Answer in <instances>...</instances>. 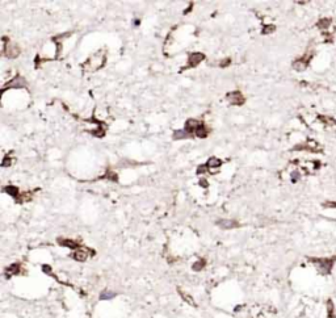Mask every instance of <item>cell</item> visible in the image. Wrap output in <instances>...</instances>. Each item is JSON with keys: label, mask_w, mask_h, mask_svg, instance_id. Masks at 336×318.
<instances>
[{"label": "cell", "mask_w": 336, "mask_h": 318, "mask_svg": "<svg viewBox=\"0 0 336 318\" xmlns=\"http://www.w3.org/2000/svg\"><path fill=\"white\" fill-rule=\"evenodd\" d=\"M313 263L317 266L318 271L322 275H330L332 271V267L336 262V256L334 258H311L310 259Z\"/></svg>", "instance_id": "1"}, {"label": "cell", "mask_w": 336, "mask_h": 318, "mask_svg": "<svg viewBox=\"0 0 336 318\" xmlns=\"http://www.w3.org/2000/svg\"><path fill=\"white\" fill-rule=\"evenodd\" d=\"M191 134L185 130H175L173 132V140H184V138H189Z\"/></svg>", "instance_id": "14"}, {"label": "cell", "mask_w": 336, "mask_h": 318, "mask_svg": "<svg viewBox=\"0 0 336 318\" xmlns=\"http://www.w3.org/2000/svg\"><path fill=\"white\" fill-rule=\"evenodd\" d=\"M202 125V122L201 121H198V120H188L187 122H185V132H188L189 134L191 133H193L195 132L196 133V130L200 128V126Z\"/></svg>", "instance_id": "9"}, {"label": "cell", "mask_w": 336, "mask_h": 318, "mask_svg": "<svg viewBox=\"0 0 336 318\" xmlns=\"http://www.w3.org/2000/svg\"><path fill=\"white\" fill-rule=\"evenodd\" d=\"M114 296H116V293H114V292H110V291H104V292L101 293L100 299H101V300H110V299H113Z\"/></svg>", "instance_id": "18"}, {"label": "cell", "mask_w": 336, "mask_h": 318, "mask_svg": "<svg viewBox=\"0 0 336 318\" xmlns=\"http://www.w3.org/2000/svg\"><path fill=\"white\" fill-rule=\"evenodd\" d=\"M217 225L222 229H234V228H238L239 224L234 220H219L217 221Z\"/></svg>", "instance_id": "11"}, {"label": "cell", "mask_w": 336, "mask_h": 318, "mask_svg": "<svg viewBox=\"0 0 336 318\" xmlns=\"http://www.w3.org/2000/svg\"><path fill=\"white\" fill-rule=\"evenodd\" d=\"M105 61H106V58H105L104 51H102V50L97 51L95 55L89 57L88 61H87L85 63H83V69H84V70H91V71L98 70V69H101V67L104 66Z\"/></svg>", "instance_id": "2"}, {"label": "cell", "mask_w": 336, "mask_h": 318, "mask_svg": "<svg viewBox=\"0 0 336 318\" xmlns=\"http://www.w3.org/2000/svg\"><path fill=\"white\" fill-rule=\"evenodd\" d=\"M3 42H4V54H5L8 58H16V57H18V54H20V47H18L17 45H15V43H12V42H8V43H7V38H4Z\"/></svg>", "instance_id": "4"}, {"label": "cell", "mask_w": 336, "mask_h": 318, "mask_svg": "<svg viewBox=\"0 0 336 318\" xmlns=\"http://www.w3.org/2000/svg\"><path fill=\"white\" fill-rule=\"evenodd\" d=\"M310 59L311 58H309V57H306V59H298V61H295L293 63V67L295 70H303L307 66V63L310 62Z\"/></svg>", "instance_id": "13"}, {"label": "cell", "mask_w": 336, "mask_h": 318, "mask_svg": "<svg viewBox=\"0 0 336 318\" xmlns=\"http://www.w3.org/2000/svg\"><path fill=\"white\" fill-rule=\"evenodd\" d=\"M25 86H26L25 79H24L22 76H16V78L12 79V80H9L8 83L4 84V90H7V88H24Z\"/></svg>", "instance_id": "7"}, {"label": "cell", "mask_w": 336, "mask_h": 318, "mask_svg": "<svg viewBox=\"0 0 336 318\" xmlns=\"http://www.w3.org/2000/svg\"><path fill=\"white\" fill-rule=\"evenodd\" d=\"M274 29H276V28H274L273 25H267V26L263 28V32H261V33H263V34H268V33H272V32H274Z\"/></svg>", "instance_id": "22"}, {"label": "cell", "mask_w": 336, "mask_h": 318, "mask_svg": "<svg viewBox=\"0 0 336 318\" xmlns=\"http://www.w3.org/2000/svg\"><path fill=\"white\" fill-rule=\"evenodd\" d=\"M227 100L232 105H242L244 103V96L240 91H232V92L227 93Z\"/></svg>", "instance_id": "5"}, {"label": "cell", "mask_w": 336, "mask_h": 318, "mask_svg": "<svg viewBox=\"0 0 336 318\" xmlns=\"http://www.w3.org/2000/svg\"><path fill=\"white\" fill-rule=\"evenodd\" d=\"M228 63H230V58H227L226 61H223L222 63H221V67H225V66H227Z\"/></svg>", "instance_id": "27"}, {"label": "cell", "mask_w": 336, "mask_h": 318, "mask_svg": "<svg viewBox=\"0 0 336 318\" xmlns=\"http://www.w3.org/2000/svg\"><path fill=\"white\" fill-rule=\"evenodd\" d=\"M4 191H5V192H8L9 195H12V196H15L16 198H17V196H18V189L16 188V187H12V185H9V187H5V188H4Z\"/></svg>", "instance_id": "17"}, {"label": "cell", "mask_w": 336, "mask_h": 318, "mask_svg": "<svg viewBox=\"0 0 336 318\" xmlns=\"http://www.w3.org/2000/svg\"><path fill=\"white\" fill-rule=\"evenodd\" d=\"M326 208H336V202L335 201H331V202H326L324 204Z\"/></svg>", "instance_id": "25"}, {"label": "cell", "mask_w": 336, "mask_h": 318, "mask_svg": "<svg viewBox=\"0 0 336 318\" xmlns=\"http://www.w3.org/2000/svg\"><path fill=\"white\" fill-rule=\"evenodd\" d=\"M200 184L202 185L204 188H206V187H208V181L205 180V179H201V180H200Z\"/></svg>", "instance_id": "26"}, {"label": "cell", "mask_w": 336, "mask_h": 318, "mask_svg": "<svg viewBox=\"0 0 336 318\" xmlns=\"http://www.w3.org/2000/svg\"><path fill=\"white\" fill-rule=\"evenodd\" d=\"M12 159L9 158V157H4V159H3V167H8V166H11L12 164Z\"/></svg>", "instance_id": "24"}, {"label": "cell", "mask_w": 336, "mask_h": 318, "mask_svg": "<svg viewBox=\"0 0 336 318\" xmlns=\"http://www.w3.org/2000/svg\"><path fill=\"white\" fill-rule=\"evenodd\" d=\"M179 293H180V295H181V297H183V299H184L185 301H187L188 304H191V305H196V304H195V301H193V299H192V297L189 296V295H187V293H185V292H183V291H181V289H179Z\"/></svg>", "instance_id": "19"}, {"label": "cell", "mask_w": 336, "mask_h": 318, "mask_svg": "<svg viewBox=\"0 0 336 318\" xmlns=\"http://www.w3.org/2000/svg\"><path fill=\"white\" fill-rule=\"evenodd\" d=\"M58 243L61 245V246H63V247H68V249H72L74 251L75 250H78V249H80L79 247V243L76 241H74V239H67V238H59L58 239Z\"/></svg>", "instance_id": "10"}, {"label": "cell", "mask_w": 336, "mask_h": 318, "mask_svg": "<svg viewBox=\"0 0 336 318\" xmlns=\"http://www.w3.org/2000/svg\"><path fill=\"white\" fill-rule=\"evenodd\" d=\"M32 198H33V195L29 193V192H26V193L18 195V196H17V201H18V202H25V201L32 200Z\"/></svg>", "instance_id": "16"}, {"label": "cell", "mask_w": 336, "mask_h": 318, "mask_svg": "<svg viewBox=\"0 0 336 318\" xmlns=\"http://www.w3.org/2000/svg\"><path fill=\"white\" fill-rule=\"evenodd\" d=\"M204 58H205V55L202 53H192V54H189L188 65H187L185 69H192V67H196L197 65H200V63L204 61Z\"/></svg>", "instance_id": "6"}, {"label": "cell", "mask_w": 336, "mask_h": 318, "mask_svg": "<svg viewBox=\"0 0 336 318\" xmlns=\"http://www.w3.org/2000/svg\"><path fill=\"white\" fill-rule=\"evenodd\" d=\"M208 133H209V132H208V129L205 128V125H204V124L201 125L200 128L196 130V136H197V137H200V138H205V137L208 136Z\"/></svg>", "instance_id": "15"}, {"label": "cell", "mask_w": 336, "mask_h": 318, "mask_svg": "<svg viewBox=\"0 0 336 318\" xmlns=\"http://www.w3.org/2000/svg\"><path fill=\"white\" fill-rule=\"evenodd\" d=\"M91 255H95L93 250H91L88 247H80V249L75 250L74 254L71 255V258L75 259V260H78V262H84V260L88 259Z\"/></svg>", "instance_id": "3"}, {"label": "cell", "mask_w": 336, "mask_h": 318, "mask_svg": "<svg viewBox=\"0 0 336 318\" xmlns=\"http://www.w3.org/2000/svg\"><path fill=\"white\" fill-rule=\"evenodd\" d=\"M102 178H105V179H109V180H112V181H117V175L114 174V172H112V171H109V172H106L104 176Z\"/></svg>", "instance_id": "21"}, {"label": "cell", "mask_w": 336, "mask_h": 318, "mask_svg": "<svg viewBox=\"0 0 336 318\" xmlns=\"http://www.w3.org/2000/svg\"><path fill=\"white\" fill-rule=\"evenodd\" d=\"M205 166L208 167V170L210 171V172H217V171L221 168V166H222V161L215 157H211V158H209V161L206 162Z\"/></svg>", "instance_id": "8"}, {"label": "cell", "mask_w": 336, "mask_h": 318, "mask_svg": "<svg viewBox=\"0 0 336 318\" xmlns=\"http://www.w3.org/2000/svg\"><path fill=\"white\" fill-rule=\"evenodd\" d=\"M21 272V266L18 263H15V264H11L9 267L5 268V276H13V275H18Z\"/></svg>", "instance_id": "12"}, {"label": "cell", "mask_w": 336, "mask_h": 318, "mask_svg": "<svg viewBox=\"0 0 336 318\" xmlns=\"http://www.w3.org/2000/svg\"><path fill=\"white\" fill-rule=\"evenodd\" d=\"M328 318H335V316H334V305H332V301H328Z\"/></svg>", "instance_id": "23"}, {"label": "cell", "mask_w": 336, "mask_h": 318, "mask_svg": "<svg viewBox=\"0 0 336 318\" xmlns=\"http://www.w3.org/2000/svg\"><path fill=\"white\" fill-rule=\"evenodd\" d=\"M205 267V260L204 259H200V260H197L195 264H193V269H195V271H201V269H202Z\"/></svg>", "instance_id": "20"}]
</instances>
